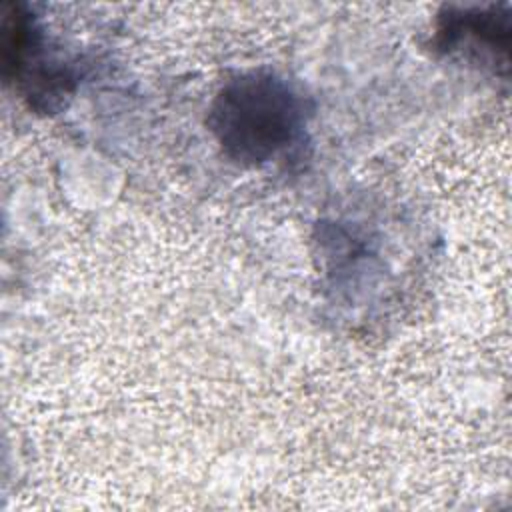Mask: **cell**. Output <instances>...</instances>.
Instances as JSON below:
<instances>
[{
  "mask_svg": "<svg viewBox=\"0 0 512 512\" xmlns=\"http://www.w3.org/2000/svg\"><path fill=\"white\" fill-rule=\"evenodd\" d=\"M308 122L304 96L282 76L254 70L226 82L212 102L208 124L236 162L258 166L300 142Z\"/></svg>",
  "mask_w": 512,
  "mask_h": 512,
  "instance_id": "1",
  "label": "cell"
},
{
  "mask_svg": "<svg viewBox=\"0 0 512 512\" xmlns=\"http://www.w3.org/2000/svg\"><path fill=\"white\" fill-rule=\"evenodd\" d=\"M508 8H446L438 16L436 46L448 54L462 52L470 60L508 66Z\"/></svg>",
  "mask_w": 512,
  "mask_h": 512,
  "instance_id": "2",
  "label": "cell"
}]
</instances>
